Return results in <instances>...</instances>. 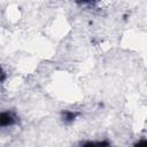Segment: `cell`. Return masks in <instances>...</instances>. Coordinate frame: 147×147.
Masks as SVG:
<instances>
[{
	"instance_id": "3957f363",
	"label": "cell",
	"mask_w": 147,
	"mask_h": 147,
	"mask_svg": "<svg viewBox=\"0 0 147 147\" xmlns=\"http://www.w3.org/2000/svg\"><path fill=\"white\" fill-rule=\"evenodd\" d=\"M6 80V72L2 70V68L0 67V83H3Z\"/></svg>"
},
{
	"instance_id": "277c9868",
	"label": "cell",
	"mask_w": 147,
	"mask_h": 147,
	"mask_svg": "<svg viewBox=\"0 0 147 147\" xmlns=\"http://www.w3.org/2000/svg\"><path fill=\"white\" fill-rule=\"evenodd\" d=\"M79 2H83V3H90V2H93V1H96V0H77Z\"/></svg>"
},
{
	"instance_id": "6da1fadb",
	"label": "cell",
	"mask_w": 147,
	"mask_h": 147,
	"mask_svg": "<svg viewBox=\"0 0 147 147\" xmlns=\"http://www.w3.org/2000/svg\"><path fill=\"white\" fill-rule=\"evenodd\" d=\"M16 123V117L9 113V111H2L0 113V126L1 127H8Z\"/></svg>"
},
{
	"instance_id": "7a4b0ae2",
	"label": "cell",
	"mask_w": 147,
	"mask_h": 147,
	"mask_svg": "<svg viewBox=\"0 0 147 147\" xmlns=\"http://www.w3.org/2000/svg\"><path fill=\"white\" fill-rule=\"evenodd\" d=\"M78 115H79V114H78L77 111L63 110V111L61 113V118H62V121H63L64 123H72V122L77 118Z\"/></svg>"
}]
</instances>
